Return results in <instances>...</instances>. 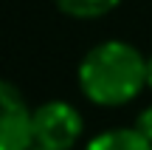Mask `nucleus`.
Here are the masks:
<instances>
[{
	"label": "nucleus",
	"mask_w": 152,
	"mask_h": 150,
	"mask_svg": "<svg viewBox=\"0 0 152 150\" xmlns=\"http://www.w3.org/2000/svg\"><path fill=\"white\" fill-rule=\"evenodd\" d=\"M34 147V108L11 82L0 79V150Z\"/></svg>",
	"instance_id": "7ed1b4c3"
},
{
	"label": "nucleus",
	"mask_w": 152,
	"mask_h": 150,
	"mask_svg": "<svg viewBox=\"0 0 152 150\" xmlns=\"http://www.w3.org/2000/svg\"><path fill=\"white\" fill-rule=\"evenodd\" d=\"M82 150H152V142L135 128H110L96 133Z\"/></svg>",
	"instance_id": "20e7f679"
},
{
	"label": "nucleus",
	"mask_w": 152,
	"mask_h": 150,
	"mask_svg": "<svg viewBox=\"0 0 152 150\" xmlns=\"http://www.w3.org/2000/svg\"><path fill=\"white\" fill-rule=\"evenodd\" d=\"M85 119L68 99H48L34 108V147L73 150L82 139Z\"/></svg>",
	"instance_id": "f03ea898"
},
{
	"label": "nucleus",
	"mask_w": 152,
	"mask_h": 150,
	"mask_svg": "<svg viewBox=\"0 0 152 150\" xmlns=\"http://www.w3.org/2000/svg\"><path fill=\"white\" fill-rule=\"evenodd\" d=\"M132 128H135L138 133L144 136V139L152 142V105H147V108H141V111H138L135 125H132Z\"/></svg>",
	"instance_id": "423d86ee"
},
{
	"label": "nucleus",
	"mask_w": 152,
	"mask_h": 150,
	"mask_svg": "<svg viewBox=\"0 0 152 150\" xmlns=\"http://www.w3.org/2000/svg\"><path fill=\"white\" fill-rule=\"evenodd\" d=\"M31 150H45V147H31Z\"/></svg>",
	"instance_id": "6e6552de"
},
{
	"label": "nucleus",
	"mask_w": 152,
	"mask_h": 150,
	"mask_svg": "<svg viewBox=\"0 0 152 150\" xmlns=\"http://www.w3.org/2000/svg\"><path fill=\"white\" fill-rule=\"evenodd\" d=\"M121 0H56L59 11H65L68 17H76V20H96V17H104Z\"/></svg>",
	"instance_id": "39448f33"
},
{
	"label": "nucleus",
	"mask_w": 152,
	"mask_h": 150,
	"mask_svg": "<svg viewBox=\"0 0 152 150\" xmlns=\"http://www.w3.org/2000/svg\"><path fill=\"white\" fill-rule=\"evenodd\" d=\"M76 82L87 102L96 108H121L147 88V57L124 40L96 43L76 68Z\"/></svg>",
	"instance_id": "f257e3e1"
},
{
	"label": "nucleus",
	"mask_w": 152,
	"mask_h": 150,
	"mask_svg": "<svg viewBox=\"0 0 152 150\" xmlns=\"http://www.w3.org/2000/svg\"><path fill=\"white\" fill-rule=\"evenodd\" d=\"M147 88L152 91V54L147 57Z\"/></svg>",
	"instance_id": "0eeeda50"
}]
</instances>
